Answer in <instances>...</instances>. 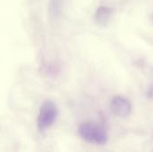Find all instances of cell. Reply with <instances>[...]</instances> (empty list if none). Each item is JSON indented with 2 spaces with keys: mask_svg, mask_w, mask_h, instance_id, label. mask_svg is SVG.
Returning <instances> with one entry per match:
<instances>
[{
  "mask_svg": "<svg viewBox=\"0 0 153 152\" xmlns=\"http://www.w3.org/2000/svg\"><path fill=\"white\" fill-rule=\"evenodd\" d=\"M79 136L86 142L104 145L108 142V133L106 128L95 122H85L79 125L77 128Z\"/></svg>",
  "mask_w": 153,
  "mask_h": 152,
  "instance_id": "6da1fadb",
  "label": "cell"
},
{
  "mask_svg": "<svg viewBox=\"0 0 153 152\" xmlns=\"http://www.w3.org/2000/svg\"><path fill=\"white\" fill-rule=\"evenodd\" d=\"M59 110L57 105L52 100H46L40 107L38 115V130L40 132H45L51 126H53L58 117Z\"/></svg>",
  "mask_w": 153,
  "mask_h": 152,
  "instance_id": "7a4b0ae2",
  "label": "cell"
},
{
  "mask_svg": "<svg viewBox=\"0 0 153 152\" xmlns=\"http://www.w3.org/2000/svg\"><path fill=\"white\" fill-rule=\"evenodd\" d=\"M111 112L119 117H126L132 112L131 102L125 97L117 95L112 98L110 103Z\"/></svg>",
  "mask_w": 153,
  "mask_h": 152,
  "instance_id": "3957f363",
  "label": "cell"
},
{
  "mask_svg": "<svg viewBox=\"0 0 153 152\" xmlns=\"http://www.w3.org/2000/svg\"><path fill=\"white\" fill-rule=\"evenodd\" d=\"M112 13H113L112 8L105 6V5L99 6L96 9L95 13H94L95 22L101 26H106L111 20Z\"/></svg>",
  "mask_w": 153,
  "mask_h": 152,
  "instance_id": "277c9868",
  "label": "cell"
},
{
  "mask_svg": "<svg viewBox=\"0 0 153 152\" xmlns=\"http://www.w3.org/2000/svg\"><path fill=\"white\" fill-rule=\"evenodd\" d=\"M147 96L149 98H153V75L152 78V81H151V84H150V86L147 90Z\"/></svg>",
  "mask_w": 153,
  "mask_h": 152,
  "instance_id": "5b68a950",
  "label": "cell"
}]
</instances>
